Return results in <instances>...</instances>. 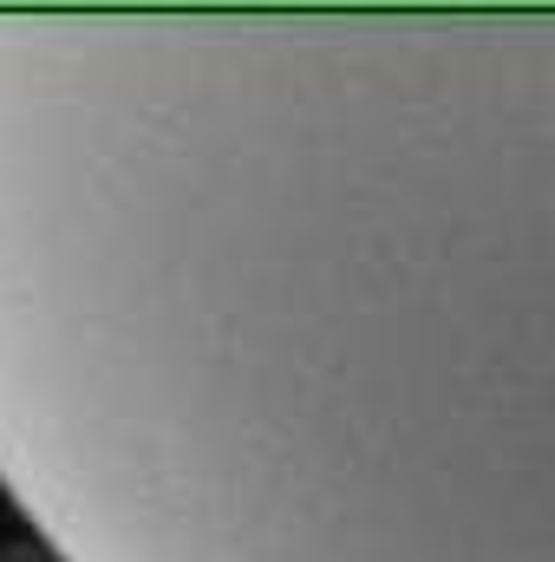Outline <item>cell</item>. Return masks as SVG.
I'll return each mask as SVG.
<instances>
[{
    "mask_svg": "<svg viewBox=\"0 0 555 562\" xmlns=\"http://www.w3.org/2000/svg\"><path fill=\"white\" fill-rule=\"evenodd\" d=\"M0 484L59 562H555V13L0 7Z\"/></svg>",
    "mask_w": 555,
    "mask_h": 562,
    "instance_id": "1",
    "label": "cell"
}]
</instances>
